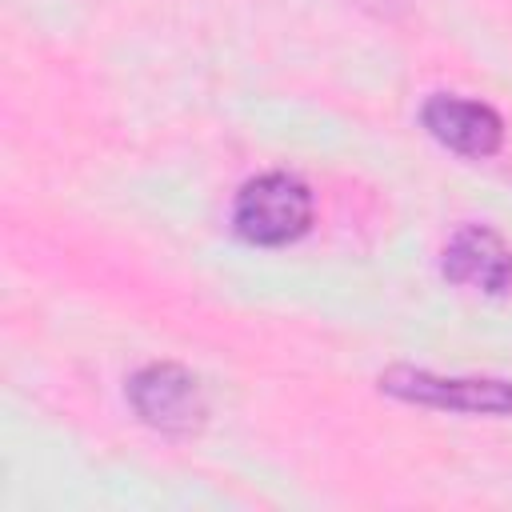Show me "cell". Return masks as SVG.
<instances>
[{"label": "cell", "mask_w": 512, "mask_h": 512, "mask_svg": "<svg viewBox=\"0 0 512 512\" xmlns=\"http://www.w3.org/2000/svg\"><path fill=\"white\" fill-rule=\"evenodd\" d=\"M440 272L460 288L504 296L512 288V244L484 224H464L448 236Z\"/></svg>", "instance_id": "obj_5"}, {"label": "cell", "mask_w": 512, "mask_h": 512, "mask_svg": "<svg viewBox=\"0 0 512 512\" xmlns=\"http://www.w3.org/2000/svg\"><path fill=\"white\" fill-rule=\"evenodd\" d=\"M128 404L140 416V424H148L160 436H192L200 432L208 404H204V388L200 380L168 360L144 364L132 380H128Z\"/></svg>", "instance_id": "obj_3"}, {"label": "cell", "mask_w": 512, "mask_h": 512, "mask_svg": "<svg viewBox=\"0 0 512 512\" xmlns=\"http://www.w3.org/2000/svg\"><path fill=\"white\" fill-rule=\"evenodd\" d=\"M316 200L312 188L292 172H260L252 176L232 204V228L240 240L260 248H280L300 240L312 228Z\"/></svg>", "instance_id": "obj_1"}, {"label": "cell", "mask_w": 512, "mask_h": 512, "mask_svg": "<svg viewBox=\"0 0 512 512\" xmlns=\"http://www.w3.org/2000/svg\"><path fill=\"white\" fill-rule=\"evenodd\" d=\"M420 124L428 128L432 140H440L444 148H452L460 156H472V160L496 156L500 144H504L500 112L484 100H468V96H456V92L428 96L424 108H420Z\"/></svg>", "instance_id": "obj_4"}, {"label": "cell", "mask_w": 512, "mask_h": 512, "mask_svg": "<svg viewBox=\"0 0 512 512\" xmlns=\"http://www.w3.org/2000/svg\"><path fill=\"white\" fill-rule=\"evenodd\" d=\"M380 392L416 408H440L464 416H512V380H496V376H440L428 368L396 364L380 376Z\"/></svg>", "instance_id": "obj_2"}]
</instances>
